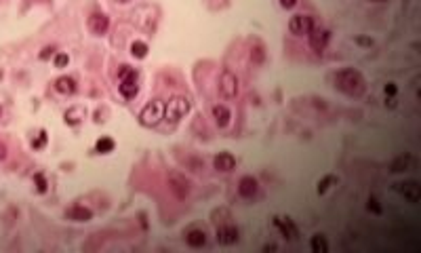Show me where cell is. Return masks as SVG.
Wrapping results in <instances>:
<instances>
[{"mask_svg":"<svg viewBox=\"0 0 421 253\" xmlns=\"http://www.w3.org/2000/svg\"><path fill=\"white\" fill-rule=\"evenodd\" d=\"M335 87L339 89L341 93H346L350 97H358V95L364 93L366 82H364L360 72H356L352 68H346V70H339L335 74Z\"/></svg>","mask_w":421,"mask_h":253,"instance_id":"1","label":"cell"},{"mask_svg":"<svg viewBox=\"0 0 421 253\" xmlns=\"http://www.w3.org/2000/svg\"><path fill=\"white\" fill-rule=\"evenodd\" d=\"M190 108H192V104H190V99L185 95H175L169 99V104H164V118L177 122L190 112Z\"/></svg>","mask_w":421,"mask_h":253,"instance_id":"2","label":"cell"},{"mask_svg":"<svg viewBox=\"0 0 421 253\" xmlns=\"http://www.w3.org/2000/svg\"><path fill=\"white\" fill-rule=\"evenodd\" d=\"M162 120H164V104L160 99L150 101V104H146L142 108V112H139V122L144 126H156Z\"/></svg>","mask_w":421,"mask_h":253,"instance_id":"3","label":"cell"},{"mask_svg":"<svg viewBox=\"0 0 421 253\" xmlns=\"http://www.w3.org/2000/svg\"><path fill=\"white\" fill-rule=\"evenodd\" d=\"M118 78H120L118 89H120L122 97L133 99L137 95V72L133 68H129V66H122L118 70Z\"/></svg>","mask_w":421,"mask_h":253,"instance_id":"4","label":"cell"},{"mask_svg":"<svg viewBox=\"0 0 421 253\" xmlns=\"http://www.w3.org/2000/svg\"><path fill=\"white\" fill-rule=\"evenodd\" d=\"M167 182H169L171 192H173L177 198H179V200H183V198L190 196V190H192V182H190L183 173H179V171H171V173L167 175Z\"/></svg>","mask_w":421,"mask_h":253,"instance_id":"5","label":"cell"},{"mask_svg":"<svg viewBox=\"0 0 421 253\" xmlns=\"http://www.w3.org/2000/svg\"><path fill=\"white\" fill-rule=\"evenodd\" d=\"M314 28H316V21L310 15H295L289 21V32L295 34V36H303V34L308 36Z\"/></svg>","mask_w":421,"mask_h":253,"instance_id":"6","label":"cell"},{"mask_svg":"<svg viewBox=\"0 0 421 253\" xmlns=\"http://www.w3.org/2000/svg\"><path fill=\"white\" fill-rule=\"evenodd\" d=\"M394 190L404 196L406 200H411V202H419L421 200V184L415 182V180H406V182H396L394 184Z\"/></svg>","mask_w":421,"mask_h":253,"instance_id":"7","label":"cell"},{"mask_svg":"<svg viewBox=\"0 0 421 253\" xmlns=\"http://www.w3.org/2000/svg\"><path fill=\"white\" fill-rule=\"evenodd\" d=\"M219 93L225 99H236V95H238V78H236L234 72L225 70L219 76Z\"/></svg>","mask_w":421,"mask_h":253,"instance_id":"8","label":"cell"},{"mask_svg":"<svg viewBox=\"0 0 421 253\" xmlns=\"http://www.w3.org/2000/svg\"><path fill=\"white\" fill-rule=\"evenodd\" d=\"M417 167V158L409 152H404V154H398L390 162V171L392 173H404V171H413Z\"/></svg>","mask_w":421,"mask_h":253,"instance_id":"9","label":"cell"},{"mask_svg":"<svg viewBox=\"0 0 421 253\" xmlns=\"http://www.w3.org/2000/svg\"><path fill=\"white\" fill-rule=\"evenodd\" d=\"M238 228L234 224H229V222H223L217 226V240H219L221 245H234L236 240H238Z\"/></svg>","mask_w":421,"mask_h":253,"instance_id":"10","label":"cell"},{"mask_svg":"<svg viewBox=\"0 0 421 253\" xmlns=\"http://www.w3.org/2000/svg\"><path fill=\"white\" fill-rule=\"evenodd\" d=\"M308 36H310V47L316 51V53H322V51L326 49V43H329V32L320 30V28H314Z\"/></svg>","mask_w":421,"mask_h":253,"instance_id":"11","label":"cell"},{"mask_svg":"<svg viewBox=\"0 0 421 253\" xmlns=\"http://www.w3.org/2000/svg\"><path fill=\"white\" fill-rule=\"evenodd\" d=\"M108 28H110V19L104 13H93V15L88 17V30L93 34H106Z\"/></svg>","mask_w":421,"mask_h":253,"instance_id":"12","label":"cell"},{"mask_svg":"<svg viewBox=\"0 0 421 253\" xmlns=\"http://www.w3.org/2000/svg\"><path fill=\"white\" fill-rule=\"evenodd\" d=\"M257 180L255 177H251V175H245L240 180V184H238V192H240V196L242 198H253L255 194H257Z\"/></svg>","mask_w":421,"mask_h":253,"instance_id":"13","label":"cell"},{"mask_svg":"<svg viewBox=\"0 0 421 253\" xmlns=\"http://www.w3.org/2000/svg\"><path fill=\"white\" fill-rule=\"evenodd\" d=\"M274 224H276V228L280 232H283L287 238H291V240H295V238H299V230H297V226L293 224L289 218L285 220V218H274Z\"/></svg>","mask_w":421,"mask_h":253,"instance_id":"14","label":"cell"},{"mask_svg":"<svg viewBox=\"0 0 421 253\" xmlns=\"http://www.w3.org/2000/svg\"><path fill=\"white\" fill-rule=\"evenodd\" d=\"M185 243L192 249L205 247L207 245V232L200 230V228H192V230H188V234H185Z\"/></svg>","mask_w":421,"mask_h":253,"instance_id":"15","label":"cell"},{"mask_svg":"<svg viewBox=\"0 0 421 253\" xmlns=\"http://www.w3.org/2000/svg\"><path fill=\"white\" fill-rule=\"evenodd\" d=\"M66 218L72 220V222H88L93 218V211L86 209L82 205H72L68 211H66Z\"/></svg>","mask_w":421,"mask_h":253,"instance_id":"16","label":"cell"},{"mask_svg":"<svg viewBox=\"0 0 421 253\" xmlns=\"http://www.w3.org/2000/svg\"><path fill=\"white\" fill-rule=\"evenodd\" d=\"M213 118H215V122H217L219 129H225V126L229 124V120H232V112H229L225 106H221V104H215L213 106Z\"/></svg>","mask_w":421,"mask_h":253,"instance_id":"17","label":"cell"},{"mask_svg":"<svg viewBox=\"0 0 421 253\" xmlns=\"http://www.w3.org/2000/svg\"><path fill=\"white\" fill-rule=\"evenodd\" d=\"M213 164H215V169H217V171L227 173V171H232V169L236 167V158L229 154V152H221L219 156H215Z\"/></svg>","mask_w":421,"mask_h":253,"instance_id":"18","label":"cell"},{"mask_svg":"<svg viewBox=\"0 0 421 253\" xmlns=\"http://www.w3.org/2000/svg\"><path fill=\"white\" fill-rule=\"evenodd\" d=\"M63 118H66L68 124L76 126V124H80L84 118H86V110L82 106H72L66 110V114H63Z\"/></svg>","mask_w":421,"mask_h":253,"instance_id":"19","label":"cell"},{"mask_svg":"<svg viewBox=\"0 0 421 253\" xmlns=\"http://www.w3.org/2000/svg\"><path fill=\"white\" fill-rule=\"evenodd\" d=\"M55 89L63 95H72L76 91V80L70 78V76H59V78L55 80Z\"/></svg>","mask_w":421,"mask_h":253,"instance_id":"20","label":"cell"},{"mask_svg":"<svg viewBox=\"0 0 421 253\" xmlns=\"http://www.w3.org/2000/svg\"><path fill=\"white\" fill-rule=\"evenodd\" d=\"M310 247L314 253H326L329 251V243H326V238L322 234H314L312 240H310Z\"/></svg>","mask_w":421,"mask_h":253,"instance_id":"21","label":"cell"},{"mask_svg":"<svg viewBox=\"0 0 421 253\" xmlns=\"http://www.w3.org/2000/svg\"><path fill=\"white\" fill-rule=\"evenodd\" d=\"M114 139L112 137H101V139H97V144H95V150L99 152V154H110V152L114 150Z\"/></svg>","mask_w":421,"mask_h":253,"instance_id":"22","label":"cell"},{"mask_svg":"<svg viewBox=\"0 0 421 253\" xmlns=\"http://www.w3.org/2000/svg\"><path fill=\"white\" fill-rule=\"evenodd\" d=\"M188 169H192V171H202L205 169V160H200V158H196V156H185V158H179Z\"/></svg>","mask_w":421,"mask_h":253,"instance_id":"23","label":"cell"},{"mask_svg":"<svg viewBox=\"0 0 421 253\" xmlns=\"http://www.w3.org/2000/svg\"><path fill=\"white\" fill-rule=\"evenodd\" d=\"M131 55L137 57V59H144V57L148 55V45L142 43V40H135V43L131 45Z\"/></svg>","mask_w":421,"mask_h":253,"instance_id":"24","label":"cell"},{"mask_svg":"<svg viewBox=\"0 0 421 253\" xmlns=\"http://www.w3.org/2000/svg\"><path fill=\"white\" fill-rule=\"evenodd\" d=\"M333 184H337V177H335V175H326V177H322V180L318 182V188H316V190H318V194H324Z\"/></svg>","mask_w":421,"mask_h":253,"instance_id":"25","label":"cell"},{"mask_svg":"<svg viewBox=\"0 0 421 253\" xmlns=\"http://www.w3.org/2000/svg\"><path fill=\"white\" fill-rule=\"evenodd\" d=\"M251 59H253L255 63H261V61L265 59V53H263V47H261V45H257L255 49H251Z\"/></svg>","mask_w":421,"mask_h":253,"instance_id":"26","label":"cell"},{"mask_svg":"<svg viewBox=\"0 0 421 253\" xmlns=\"http://www.w3.org/2000/svg\"><path fill=\"white\" fill-rule=\"evenodd\" d=\"M34 182H36L38 192H46V180H44V175H42V173H36V175H34Z\"/></svg>","mask_w":421,"mask_h":253,"instance_id":"27","label":"cell"},{"mask_svg":"<svg viewBox=\"0 0 421 253\" xmlns=\"http://www.w3.org/2000/svg\"><path fill=\"white\" fill-rule=\"evenodd\" d=\"M44 144H46V133L40 131V133H38V137L32 142V148H34V150H40V148H44Z\"/></svg>","mask_w":421,"mask_h":253,"instance_id":"28","label":"cell"},{"mask_svg":"<svg viewBox=\"0 0 421 253\" xmlns=\"http://www.w3.org/2000/svg\"><path fill=\"white\" fill-rule=\"evenodd\" d=\"M70 63V57L66 55V53H59V55H55V68H66Z\"/></svg>","mask_w":421,"mask_h":253,"instance_id":"29","label":"cell"},{"mask_svg":"<svg viewBox=\"0 0 421 253\" xmlns=\"http://www.w3.org/2000/svg\"><path fill=\"white\" fill-rule=\"evenodd\" d=\"M366 209H368V211H373V213H377V215H379L381 211H384V209H381V205L377 202V198H368V202H366Z\"/></svg>","mask_w":421,"mask_h":253,"instance_id":"30","label":"cell"},{"mask_svg":"<svg viewBox=\"0 0 421 253\" xmlns=\"http://www.w3.org/2000/svg\"><path fill=\"white\" fill-rule=\"evenodd\" d=\"M396 93H398V87L394 85V82H388L386 85V95L388 97H396Z\"/></svg>","mask_w":421,"mask_h":253,"instance_id":"31","label":"cell"},{"mask_svg":"<svg viewBox=\"0 0 421 253\" xmlns=\"http://www.w3.org/2000/svg\"><path fill=\"white\" fill-rule=\"evenodd\" d=\"M51 55H55V49H53V47H46V49H42V53H40V59H49Z\"/></svg>","mask_w":421,"mask_h":253,"instance_id":"32","label":"cell"},{"mask_svg":"<svg viewBox=\"0 0 421 253\" xmlns=\"http://www.w3.org/2000/svg\"><path fill=\"white\" fill-rule=\"evenodd\" d=\"M356 43H358V45H364V47H371V45H373L371 38H362V36L356 38Z\"/></svg>","mask_w":421,"mask_h":253,"instance_id":"33","label":"cell"},{"mask_svg":"<svg viewBox=\"0 0 421 253\" xmlns=\"http://www.w3.org/2000/svg\"><path fill=\"white\" fill-rule=\"evenodd\" d=\"M280 5H283L285 9H293L297 5V0H280Z\"/></svg>","mask_w":421,"mask_h":253,"instance_id":"34","label":"cell"},{"mask_svg":"<svg viewBox=\"0 0 421 253\" xmlns=\"http://www.w3.org/2000/svg\"><path fill=\"white\" fill-rule=\"evenodd\" d=\"M7 154H9V150H7V146L0 142V160H5L7 158Z\"/></svg>","mask_w":421,"mask_h":253,"instance_id":"35","label":"cell"},{"mask_svg":"<svg viewBox=\"0 0 421 253\" xmlns=\"http://www.w3.org/2000/svg\"><path fill=\"white\" fill-rule=\"evenodd\" d=\"M263 251H276V245H265Z\"/></svg>","mask_w":421,"mask_h":253,"instance_id":"36","label":"cell"},{"mask_svg":"<svg viewBox=\"0 0 421 253\" xmlns=\"http://www.w3.org/2000/svg\"><path fill=\"white\" fill-rule=\"evenodd\" d=\"M368 3H388V0H368Z\"/></svg>","mask_w":421,"mask_h":253,"instance_id":"37","label":"cell"},{"mask_svg":"<svg viewBox=\"0 0 421 253\" xmlns=\"http://www.w3.org/2000/svg\"><path fill=\"white\" fill-rule=\"evenodd\" d=\"M118 3H131V0H118Z\"/></svg>","mask_w":421,"mask_h":253,"instance_id":"38","label":"cell"},{"mask_svg":"<svg viewBox=\"0 0 421 253\" xmlns=\"http://www.w3.org/2000/svg\"><path fill=\"white\" fill-rule=\"evenodd\" d=\"M0 114H3V108H0Z\"/></svg>","mask_w":421,"mask_h":253,"instance_id":"39","label":"cell"}]
</instances>
